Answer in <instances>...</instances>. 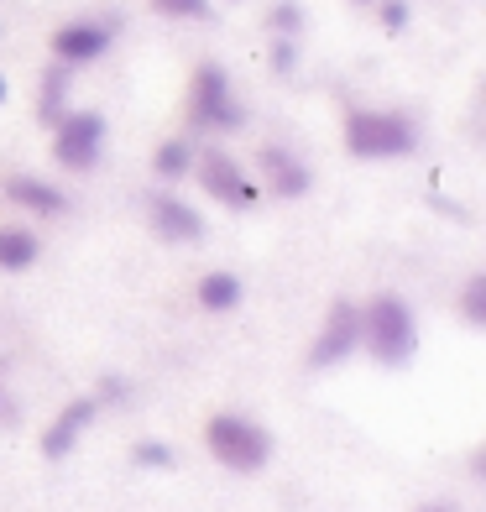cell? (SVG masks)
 <instances>
[{
  "label": "cell",
  "mask_w": 486,
  "mask_h": 512,
  "mask_svg": "<svg viewBox=\"0 0 486 512\" xmlns=\"http://www.w3.org/2000/svg\"><path fill=\"white\" fill-rule=\"evenodd\" d=\"M361 345L377 366L398 371L419 356V314L413 304H403L398 293H377L372 304L361 309Z\"/></svg>",
  "instance_id": "cell-1"
},
{
  "label": "cell",
  "mask_w": 486,
  "mask_h": 512,
  "mask_svg": "<svg viewBox=\"0 0 486 512\" xmlns=\"http://www.w3.org/2000/svg\"><path fill=\"white\" fill-rule=\"evenodd\" d=\"M204 450H210L225 471H236V476H257L267 471V460H272V434L257 424L251 413H210V424H204Z\"/></svg>",
  "instance_id": "cell-2"
},
{
  "label": "cell",
  "mask_w": 486,
  "mask_h": 512,
  "mask_svg": "<svg viewBox=\"0 0 486 512\" xmlns=\"http://www.w3.org/2000/svg\"><path fill=\"white\" fill-rule=\"evenodd\" d=\"M419 147V126L398 110H351L345 115V152L366 157V162H387V157H408Z\"/></svg>",
  "instance_id": "cell-3"
},
{
  "label": "cell",
  "mask_w": 486,
  "mask_h": 512,
  "mask_svg": "<svg viewBox=\"0 0 486 512\" xmlns=\"http://www.w3.org/2000/svg\"><path fill=\"white\" fill-rule=\"evenodd\" d=\"M189 121L199 131H241L246 110L236 105V95H230V79L220 63H199L194 79H189Z\"/></svg>",
  "instance_id": "cell-4"
},
{
  "label": "cell",
  "mask_w": 486,
  "mask_h": 512,
  "mask_svg": "<svg viewBox=\"0 0 486 512\" xmlns=\"http://www.w3.org/2000/svg\"><path fill=\"white\" fill-rule=\"evenodd\" d=\"M100 147H105V115L100 110H63L58 115V131H53L58 168L89 173L100 162Z\"/></svg>",
  "instance_id": "cell-5"
},
{
  "label": "cell",
  "mask_w": 486,
  "mask_h": 512,
  "mask_svg": "<svg viewBox=\"0 0 486 512\" xmlns=\"http://www.w3.org/2000/svg\"><path fill=\"white\" fill-rule=\"evenodd\" d=\"M361 351V304L356 298H335L330 314H324L319 324V335L309 345V366L324 371V366H340V361H351Z\"/></svg>",
  "instance_id": "cell-6"
},
{
  "label": "cell",
  "mask_w": 486,
  "mask_h": 512,
  "mask_svg": "<svg viewBox=\"0 0 486 512\" xmlns=\"http://www.w3.org/2000/svg\"><path fill=\"white\" fill-rule=\"evenodd\" d=\"M194 173H199V183H204V194L220 199V204H230V209H251V204H257V183L241 173L236 157L204 152V157H194Z\"/></svg>",
  "instance_id": "cell-7"
},
{
  "label": "cell",
  "mask_w": 486,
  "mask_h": 512,
  "mask_svg": "<svg viewBox=\"0 0 486 512\" xmlns=\"http://www.w3.org/2000/svg\"><path fill=\"white\" fill-rule=\"evenodd\" d=\"M100 418V403H95V392H84V398L74 403H63L53 418H48V429H42V460H68L79 450V439L89 434V424Z\"/></svg>",
  "instance_id": "cell-8"
},
{
  "label": "cell",
  "mask_w": 486,
  "mask_h": 512,
  "mask_svg": "<svg viewBox=\"0 0 486 512\" xmlns=\"http://www.w3.org/2000/svg\"><path fill=\"white\" fill-rule=\"evenodd\" d=\"M147 220L162 241L173 246H189V241H204V215L194 204H183L178 194H152L147 199Z\"/></svg>",
  "instance_id": "cell-9"
},
{
  "label": "cell",
  "mask_w": 486,
  "mask_h": 512,
  "mask_svg": "<svg viewBox=\"0 0 486 512\" xmlns=\"http://www.w3.org/2000/svg\"><path fill=\"white\" fill-rule=\"evenodd\" d=\"M115 27H105V21H68V27L53 32V58L63 68H79V63H95L105 48H110Z\"/></svg>",
  "instance_id": "cell-10"
},
{
  "label": "cell",
  "mask_w": 486,
  "mask_h": 512,
  "mask_svg": "<svg viewBox=\"0 0 486 512\" xmlns=\"http://www.w3.org/2000/svg\"><path fill=\"white\" fill-rule=\"evenodd\" d=\"M262 173H267V189L277 199H304L309 183H314V173L288 147H262Z\"/></svg>",
  "instance_id": "cell-11"
},
{
  "label": "cell",
  "mask_w": 486,
  "mask_h": 512,
  "mask_svg": "<svg viewBox=\"0 0 486 512\" xmlns=\"http://www.w3.org/2000/svg\"><path fill=\"white\" fill-rule=\"evenodd\" d=\"M246 298V283L236 272H225V267H215V272H204L199 283H194V304L204 309V314H230Z\"/></svg>",
  "instance_id": "cell-12"
},
{
  "label": "cell",
  "mask_w": 486,
  "mask_h": 512,
  "mask_svg": "<svg viewBox=\"0 0 486 512\" xmlns=\"http://www.w3.org/2000/svg\"><path fill=\"white\" fill-rule=\"evenodd\" d=\"M6 194H11V204L32 209V215H63V209H68L63 189H53L48 178H27V173H16V178H6Z\"/></svg>",
  "instance_id": "cell-13"
},
{
  "label": "cell",
  "mask_w": 486,
  "mask_h": 512,
  "mask_svg": "<svg viewBox=\"0 0 486 512\" xmlns=\"http://www.w3.org/2000/svg\"><path fill=\"white\" fill-rule=\"evenodd\" d=\"M37 256H42V241L27 225H0V272H27L37 267Z\"/></svg>",
  "instance_id": "cell-14"
},
{
  "label": "cell",
  "mask_w": 486,
  "mask_h": 512,
  "mask_svg": "<svg viewBox=\"0 0 486 512\" xmlns=\"http://www.w3.org/2000/svg\"><path fill=\"white\" fill-rule=\"evenodd\" d=\"M152 173L157 178H189L194 173V142H183V136H173V142H162L157 152H152Z\"/></svg>",
  "instance_id": "cell-15"
},
{
  "label": "cell",
  "mask_w": 486,
  "mask_h": 512,
  "mask_svg": "<svg viewBox=\"0 0 486 512\" xmlns=\"http://www.w3.org/2000/svg\"><path fill=\"white\" fill-rule=\"evenodd\" d=\"M460 314H466L471 330H486V272L466 277V288H460Z\"/></svg>",
  "instance_id": "cell-16"
},
{
  "label": "cell",
  "mask_w": 486,
  "mask_h": 512,
  "mask_svg": "<svg viewBox=\"0 0 486 512\" xmlns=\"http://www.w3.org/2000/svg\"><path fill=\"white\" fill-rule=\"evenodd\" d=\"M63 95H68V68L53 63L48 74H42V121H53L58 126V115H63Z\"/></svg>",
  "instance_id": "cell-17"
},
{
  "label": "cell",
  "mask_w": 486,
  "mask_h": 512,
  "mask_svg": "<svg viewBox=\"0 0 486 512\" xmlns=\"http://www.w3.org/2000/svg\"><path fill=\"white\" fill-rule=\"evenodd\" d=\"M131 460L142 465V471H168V465H173V445H168V439H136Z\"/></svg>",
  "instance_id": "cell-18"
},
{
  "label": "cell",
  "mask_w": 486,
  "mask_h": 512,
  "mask_svg": "<svg viewBox=\"0 0 486 512\" xmlns=\"http://www.w3.org/2000/svg\"><path fill=\"white\" fill-rule=\"evenodd\" d=\"M267 27L277 32V37H298V27H304V6H298V0H277V6L267 11Z\"/></svg>",
  "instance_id": "cell-19"
},
{
  "label": "cell",
  "mask_w": 486,
  "mask_h": 512,
  "mask_svg": "<svg viewBox=\"0 0 486 512\" xmlns=\"http://www.w3.org/2000/svg\"><path fill=\"white\" fill-rule=\"evenodd\" d=\"M157 16H178V21H210V0H152Z\"/></svg>",
  "instance_id": "cell-20"
},
{
  "label": "cell",
  "mask_w": 486,
  "mask_h": 512,
  "mask_svg": "<svg viewBox=\"0 0 486 512\" xmlns=\"http://www.w3.org/2000/svg\"><path fill=\"white\" fill-rule=\"evenodd\" d=\"M267 63L277 68V74H293V68H298V48H293L288 37H277V42H272V58H267Z\"/></svg>",
  "instance_id": "cell-21"
},
{
  "label": "cell",
  "mask_w": 486,
  "mask_h": 512,
  "mask_svg": "<svg viewBox=\"0 0 486 512\" xmlns=\"http://www.w3.org/2000/svg\"><path fill=\"white\" fill-rule=\"evenodd\" d=\"M377 6H382V27L387 32H403L408 27V6H403V0H377Z\"/></svg>",
  "instance_id": "cell-22"
},
{
  "label": "cell",
  "mask_w": 486,
  "mask_h": 512,
  "mask_svg": "<svg viewBox=\"0 0 486 512\" xmlns=\"http://www.w3.org/2000/svg\"><path fill=\"white\" fill-rule=\"evenodd\" d=\"M121 398H126V382H121V377H105L100 392H95V403H100V408H105V403H121Z\"/></svg>",
  "instance_id": "cell-23"
},
{
  "label": "cell",
  "mask_w": 486,
  "mask_h": 512,
  "mask_svg": "<svg viewBox=\"0 0 486 512\" xmlns=\"http://www.w3.org/2000/svg\"><path fill=\"white\" fill-rule=\"evenodd\" d=\"M419 512H460V507H455V502H424Z\"/></svg>",
  "instance_id": "cell-24"
},
{
  "label": "cell",
  "mask_w": 486,
  "mask_h": 512,
  "mask_svg": "<svg viewBox=\"0 0 486 512\" xmlns=\"http://www.w3.org/2000/svg\"><path fill=\"white\" fill-rule=\"evenodd\" d=\"M0 105H6V74H0Z\"/></svg>",
  "instance_id": "cell-25"
},
{
  "label": "cell",
  "mask_w": 486,
  "mask_h": 512,
  "mask_svg": "<svg viewBox=\"0 0 486 512\" xmlns=\"http://www.w3.org/2000/svg\"><path fill=\"white\" fill-rule=\"evenodd\" d=\"M356 6H377V0H356Z\"/></svg>",
  "instance_id": "cell-26"
}]
</instances>
